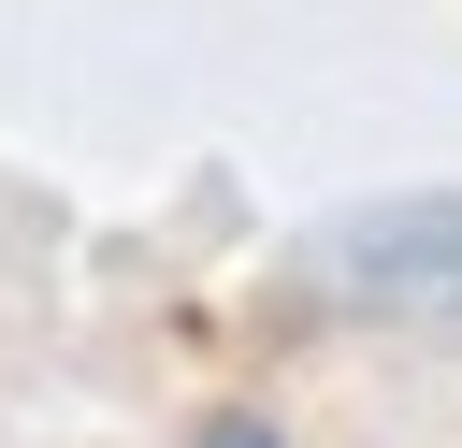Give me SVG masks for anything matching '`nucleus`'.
Masks as SVG:
<instances>
[{
	"instance_id": "f257e3e1",
	"label": "nucleus",
	"mask_w": 462,
	"mask_h": 448,
	"mask_svg": "<svg viewBox=\"0 0 462 448\" xmlns=\"http://www.w3.org/2000/svg\"><path fill=\"white\" fill-rule=\"evenodd\" d=\"M318 275H332V289H448V275H462V202L346 217V231H318Z\"/></svg>"
},
{
	"instance_id": "f03ea898",
	"label": "nucleus",
	"mask_w": 462,
	"mask_h": 448,
	"mask_svg": "<svg viewBox=\"0 0 462 448\" xmlns=\"http://www.w3.org/2000/svg\"><path fill=\"white\" fill-rule=\"evenodd\" d=\"M188 448H289V434H274V419H202Z\"/></svg>"
}]
</instances>
